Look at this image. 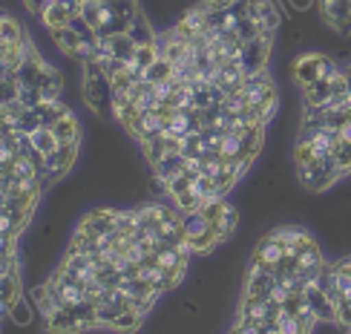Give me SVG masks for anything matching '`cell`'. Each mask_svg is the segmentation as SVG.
Segmentation results:
<instances>
[{
    "instance_id": "19",
    "label": "cell",
    "mask_w": 351,
    "mask_h": 334,
    "mask_svg": "<svg viewBox=\"0 0 351 334\" xmlns=\"http://www.w3.org/2000/svg\"><path fill=\"white\" fill-rule=\"evenodd\" d=\"M38 115H40V124L43 127H52L55 121H61L64 115H69V110L61 104L58 98H52V101H43V104H38V107H32Z\"/></svg>"
},
{
    "instance_id": "26",
    "label": "cell",
    "mask_w": 351,
    "mask_h": 334,
    "mask_svg": "<svg viewBox=\"0 0 351 334\" xmlns=\"http://www.w3.org/2000/svg\"><path fill=\"white\" fill-rule=\"evenodd\" d=\"M141 317H144V311H138V309H124L119 317L112 320V329H119V331H127V329H138V323H141Z\"/></svg>"
},
{
    "instance_id": "1",
    "label": "cell",
    "mask_w": 351,
    "mask_h": 334,
    "mask_svg": "<svg viewBox=\"0 0 351 334\" xmlns=\"http://www.w3.org/2000/svg\"><path fill=\"white\" fill-rule=\"evenodd\" d=\"M268 38H271V35H259V38H254V40H247V43H245L242 61H239V67H242V72H245V78H247V75H254V72H259L262 67H265L268 47H271Z\"/></svg>"
},
{
    "instance_id": "15",
    "label": "cell",
    "mask_w": 351,
    "mask_h": 334,
    "mask_svg": "<svg viewBox=\"0 0 351 334\" xmlns=\"http://www.w3.org/2000/svg\"><path fill=\"white\" fill-rule=\"evenodd\" d=\"M38 86L43 90V98H47V101H52V98H58V95H61L64 78L58 75V69H55V67L43 64V72H40V81H38Z\"/></svg>"
},
{
    "instance_id": "39",
    "label": "cell",
    "mask_w": 351,
    "mask_h": 334,
    "mask_svg": "<svg viewBox=\"0 0 351 334\" xmlns=\"http://www.w3.org/2000/svg\"><path fill=\"white\" fill-rule=\"evenodd\" d=\"M247 3H251V0H247Z\"/></svg>"
},
{
    "instance_id": "23",
    "label": "cell",
    "mask_w": 351,
    "mask_h": 334,
    "mask_svg": "<svg viewBox=\"0 0 351 334\" xmlns=\"http://www.w3.org/2000/svg\"><path fill=\"white\" fill-rule=\"evenodd\" d=\"M130 35H133L136 43H156V35H153V29H150V21L144 18L141 12L136 14L133 26H130Z\"/></svg>"
},
{
    "instance_id": "32",
    "label": "cell",
    "mask_w": 351,
    "mask_h": 334,
    "mask_svg": "<svg viewBox=\"0 0 351 334\" xmlns=\"http://www.w3.org/2000/svg\"><path fill=\"white\" fill-rule=\"evenodd\" d=\"M12 317H14V320H18L21 326H23V323H29V302H26L23 297L12 306Z\"/></svg>"
},
{
    "instance_id": "6",
    "label": "cell",
    "mask_w": 351,
    "mask_h": 334,
    "mask_svg": "<svg viewBox=\"0 0 351 334\" xmlns=\"http://www.w3.org/2000/svg\"><path fill=\"white\" fill-rule=\"evenodd\" d=\"M282 254H285V242H282V237L274 230L271 237H265V239L256 245L254 259H259V263L268 265V268H276V265H280V259H282Z\"/></svg>"
},
{
    "instance_id": "36",
    "label": "cell",
    "mask_w": 351,
    "mask_h": 334,
    "mask_svg": "<svg viewBox=\"0 0 351 334\" xmlns=\"http://www.w3.org/2000/svg\"><path fill=\"white\" fill-rule=\"evenodd\" d=\"M337 268H340V271H348V274H351V257H348V259H343V263H337Z\"/></svg>"
},
{
    "instance_id": "17",
    "label": "cell",
    "mask_w": 351,
    "mask_h": 334,
    "mask_svg": "<svg viewBox=\"0 0 351 334\" xmlns=\"http://www.w3.org/2000/svg\"><path fill=\"white\" fill-rule=\"evenodd\" d=\"M69 9L61 3V0H49V6L43 9V14H40V21L47 23L49 29H61V26H69Z\"/></svg>"
},
{
    "instance_id": "12",
    "label": "cell",
    "mask_w": 351,
    "mask_h": 334,
    "mask_svg": "<svg viewBox=\"0 0 351 334\" xmlns=\"http://www.w3.org/2000/svg\"><path fill=\"white\" fill-rule=\"evenodd\" d=\"M184 162H187L184 153H170V156H165L162 162L153 167L156 182H162V187H165V182H167L170 176H176V173H182V170H184Z\"/></svg>"
},
{
    "instance_id": "20",
    "label": "cell",
    "mask_w": 351,
    "mask_h": 334,
    "mask_svg": "<svg viewBox=\"0 0 351 334\" xmlns=\"http://www.w3.org/2000/svg\"><path fill=\"white\" fill-rule=\"evenodd\" d=\"M331 101V81L326 78H319L314 84L305 86V104H311V107H326Z\"/></svg>"
},
{
    "instance_id": "24",
    "label": "cell",
    "mask_w": 351,
    "mask_h": 334,
    "mask_svg": "<svg viewBox=\"0 0 351 334\" xmlns=\"http://www.w3.org/2000/svg\"><path fill=\"white\" fill-rule=\"evenodd\" d=\"M156 58H158V43H138V52H136L133 67L138 72H147V67H153Z\"/></svg>"
},
{
    "instance_id": "38",
    "label": "cell",
    "mask_w": 351,
    "mask_h": 334,
    "mask_svg": "<svg viewBox=\"0 0 351 334\" xmlns=\"http://www.w3.org/2000/svg\"><path fill=\"white\" fill-rule=\"evenodd\" d=\"M90 3H104V0H90Z\"/></svg>"
},
{
    "instance_id": "37",
    "label": "cell",
    "mask_w": 351,
    "mask_h": 334,
    "mask_svg": "<svg viewBox=\"0 0 351 334\" xmlns=\"http://www.w3.org/2000/svg\"><path fill=\"white\" fill-rule=\"evenodd\" d=\"M294 6H297V9H308L311 0H294Z\"/></svg>"
},
{
    "instance_id": "33",
    "label": "cell",
    "mask_w": 351,
    "mask_h": 334,
    "mask_svg": "<svg viewBox=\"0 0 351 334\" xmlns=\"http://www.w3.org/2000/svg\"><path fill=\"white\" fill-rule=\"evenodd\" d=\"M233 3H237V0H204V9H208V12H228Z\"/></svg>"
},
{
    "instance_id": "22",
    "label": "cell",
    "mask_w": 351,
    "mask_h": 334,
    "mask_svg": "<svg viewBox=\"0 0 351 334\" xmlns=\"http://www.w3.org/2000/svg\"><path fill=\"white\" fill-rule=\"evenodd\" d=\"M173 202H176V208H179L182 213H193V211H202V205L208 202V196H202L199 191L190 187V191H184L182 196H176Z\"/></svg>"
},
{
    "instance_id": "2",
    "label": "cell",
    "mask_w": 351,
    "mask_h": 334,
    "mask_svg": "<svg viewBox=\"0 0 351 334\" xmlns=\"http://www.w3.org/2000/svg\"><path fill=\"white\" fill-rule=\"evenodd\" d=\"M115 213L119 211H110V208H98L93 213H86L81 219V230H86L93 237H107L115 230Z\"/></svg>"
},
{
    "instance_id": "25",
    "label": "cell",
    "mask_w": 351,
    "mask_h": 334,
    "mask_svg": "<svg viewBox=\"0 0 351 334\" xmlns=\"http://www.w3.org/2000/svg\"><path fill=\"white\" fill-rule=\"evenodd\" d=\"M237 225H239V213H237V208H233V205H225L222 222H219V237H222V242L230 239V234L237 230Z\"/></svg>"
},
{
    "instance_id": "11",
    "label": "cell",
    "mask_w": 351,
    "mask_h": 334,
    "mask_svg": "<svg viewBox=\"0 0 351 334\" xmlns=\"http://www.w3.org/2000/svg\"><path fill=\"white\" fill-rule=\"evenodd\" d=\"M110 47H112V58H119V61H127L133 64L136 61V52H138V43L133 40V35L124 32V35H110Z\"/></svg>"
},
{
    "instance_id": "3",
    "label": "cell",
    "mask_w": 351,
    "mask_h": 334,
    "mask_svg": "<svg viewBox=\"0 0 351 334\" xmlns=\"http://www.w3.org/2000/svg\"><path fill=\"white\" fill-rule=\"evenodd\" d=\"M323 254H319V248L314 242H308L302 248V254H300V263H297V274L305 280V283H317V277H319V271H323Z\"/></svg>"
},
{
    "instance_id": "28",
    "label": "cell",
    "mask_w": 351,
    "mask_h": 334,
    "mask_svg": "<svg viewBox=\"0 0 351 334\" xmlns=\"http://www.w3.org/2000/svg\"><path fill=\"white\" fill-rule=\"evenodd\" d=\"M21 101H23L26 107H38L47 98H43V90H40L38 84H21Z\"/></svg>"
},
{
    "instance_id": "5",
    "label": "cell",
    "mask_w": 351,
    "mask_h": 334,
    "mask_svg": "<svg viewBox=\"0 0 351 334\" xmlns=\"http://www.w3.org/2000/svg\"><path fill=\"white\" fill-rule=\"evenodd\" d=\"M78 156V144H58V150L47 156V173L43 176H64V173L72 167Z\"/></svg>"
},
{
    "instance_id": "18",
    "label": "cell",
    "mask_w": 351,
    "mask_h": 334,
    "mask_svg": "<svg viewBox=\"0 0 351 334\" xmlns=\"http://www.w3.org/2000/svg\"><path fill=\"white\" fill-rule=\"evenodd\" d=\"M0 35H3V47H26V35H23V29L21 23L9 18V14H3V21H0Z\"/></svg>"
},
{
    "instance_id": "14",
    "label": "cell",
    "mask_w": 351,
    "mask_h": 334,
    "mask_svg": "<svg viewBox=\"0 0 351 334\" xmlns=\"http://www.w3.org/2000/svg\"><path fill=\"white\" fill-rule=\"evenodd\" d=\"M52 133L58 136V141L61 144H78V139H81V127H78V121H75V115H64L61 121H55L52 124Z\"/></svg>"
},
{
    "instance_id": "7",
    "label": "cell",
    "mask_w": 351,
    "mask_h": 334,
    "mask_svg": "<svg viewBox=\"0 0 351 334\" xmlns=\"http://www.w3.org/2000/svg\"><path fill=\"white\" fill-rule=\"evenodd\" d=\"M326 21L334 23L340 32H351V0H319Z\"/></svg>"
},
{
    "instance_id": "27",
    "label": "cell",
    "mask_w": 351,
    "mask_h": 334,
    "mask_svg": "<svg viewBox=\"0 0 351 334\" xmlns=\"http://www.w3.org/2000/svg\"><path fill=\"white\" fill-rule=\"evenodd\" d=\"M38 127H43V124H40V115H38L32 107H29V110L21 115L18 121H14V130H21V133H29V136H32Z\"/></svg>"
},
{
    "instance_id": "31",
    "label": "cell",
    "mask_w": 351,
    "mask_h": 334,
    "mask_svg": "<svg viewBox=\"0 0 351 334\" xmlns=\"http://www.w3.org/2000/svg\"><path fill=\"white\" fill-rule=\"evenodd\" d=\"M343 93H348V72H337V75L331 78V98L343 95Z\"/></svg>"
},
{
    "instance_id": "8",
    "label": "cell",
    "mask_w": 351,
    "mask_h": 334,
    "mask_svg": "<svg viewBox=\"0 0 351 334\" xmlns=\"http://www.w3.org/2000/svg\"><path fill=\"white\" fill-rule=\"evenodd\" d=\"M323 61L326 55H302L300 61L294 64V78L300 86H308L314 81H319V75H323Z\"/></svg>"
},
{
    "instance_id": "30",
    "label": "cell",
    "mask_w": 351,
    "mask_h": 334,
    "mask_svg": "<svg viewBox=\"0 0 351 334\" xmlns=\"http://www.w3.org/2000/svg\"><path fill=\"white\" fill-rule=\"evenodd\" d=\"M26 110H29V107L23 104L21 98H14V101H3V121H12V124H14V121H18Z\"/></svg>"
},
{
    "instance_id": "21",
    "label": "cell",
    "mask_w": 351,
    "mask_h": 334,
    "mask_svg": "<svg viewBox=\"0 0 351 334\" xmlns=\"http://www.w3.org/2000/svg\"><path fill=\"white\" fill-rule=\"evenodd\" d=\"M32 144H35V147L43 156H49V153L58 150V144H61V141H58V136L52 133V127H38L35 133H32Z\"/></svg>"
},
{
    "instance_id": "29",
    "label": "cell",
    "mask_w": 351,
    "mask_h": 334,
    "mask_svg": "<svg viewBox=\"0 0 351 334\" xmlns=\"http://www.w3.org/2000/svg\"><path fill=\"white\" fill-rule=\"evenodd\" d=\"M297 320H300V329H302V331H311V329H317V323H319V314H317V311L308 306V300H305V306L300 309Z\"/></svg>"
},
{
    "instance_id": "16",
    "label": "cell",
    "mask_w": 351,
    "mask_h": 334,
    "mask_svg": "<svg viewBox=\"0 0 351 334\" xmlns=\"http://www.w3.org/2000/svg\"><path fill=\"white\" fill-rule=\"evenodd\" d=\"M144 78H147L150 84H165V81H173L176 78V64L167 61L165 55H158L153 67H147V72H144Z\"/></svg>"
},
{
    "instance_id": "10",
    "label": "cell",
    "mask_w": 351,
    "mask_h": 334,
    "mask_svg": "<svg viewBox=\"0 0 351 334\" xmlns=\"http://www.w3.org/2000/svg\"><path fill=\"white\" fill-rule=\"evenodd\" d=\"M61 268L69 271V274H75V277H81V280H93L95 271H98L93 254H66Z\"/></svg>"
},
{
    "instance_id": "13",
    "label": "cell",
    "mask_w": 351,
    "mask_h": 334,
    "mask_svg": "<svg viewBox=\"0 0 351 334\" xmlns=\"http://www.w3.org/2000/svg\"><path fill=\"white\" fill-rule=\"evenodd\" d=\"M276 285L274 274H247L245 277V294L247 297H271V288Z\"/></svg>"
},
{
    "instance_id": "35",
    "label": "cell",
    "mask_w": 351,
    "mask_h": 334,
    "mask_svg": "<svg viewBox=\"0 0 351 334\" xmlns=\"http://www.w3.org/2000/svg\"><path fill=\"white\" fill-rule=\"evenodd\" d=\"M340 139L351 144V115H348V119L343 121V127H340Z\"/></svg>"
},
{
    "instance_id": "9",
    "label": "cell",
    "mask_w": 351,
    "mask_h": 334,
    "mask_svg": "<svg viewBox=\"0 0 351 334\" xmlns=\"http://www.w3.org/2000/svg\"><path fill=\"white\" fill-rule=\"evenodd\" d=\"M49 32H52V40H55L58 49L66 52L69 58H78V52L84 49V40H81V35L75 32V29L61 26V29H49Z\"/></svg>"
},
{
    "instance_id": "34",
    "label": "cell",
    "mask_w": 351,
    "mask_h": 334,
    "mask_svg": "<svg viewBox=\"0 0 351 334\" xmlns=\"http://www.w3.org/2000/svg\"><path fill=\"white\" fill-rule=\"evenodd\" d=\"M49 6V0H26V9L32 14H43V9Z\"/></svg>"
},
{
    "instance_id": "4",
    "label": "cell",
    "mask_w": 351,
    "mask_h": 334,
    "mask_svg": "<svg viewBox=\"0 0 351 334\" xmlns=\"http://www.w3.org/2000/svg\"><path fill=\"white\" fill-rule=\"evenodd\" d=\"M251 18L259 23L262 35H274V29L280 26V12H276L274 0H251Z\"/></svg>"
}]
</instances>
